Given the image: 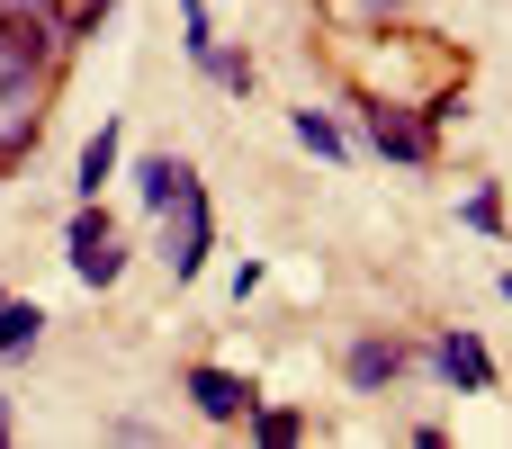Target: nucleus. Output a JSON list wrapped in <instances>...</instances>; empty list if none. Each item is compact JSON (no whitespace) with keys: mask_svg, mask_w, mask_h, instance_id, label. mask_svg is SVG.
<instances>
[{"mask_svg":"<svg viewBox=\"0 0 512 449\" xmlns=\"http://www.w3.org/2000/svg\"><path fill=\"white\" fill-rule=\"evenodd\" d=\"M72 54H81V45L54 27L45 0H0V81H27V72H54V81H63Z\"/></svg>","mask_w":512,"mask_h":449,"instance_id":"f257e3e1","label":"nucleus"},{"mask_svg":"<svg viewBox=\"0 0 512 449\" xmlns=\"http://www.w3.org/2000/svg\"><path fill=\"white\" fill-rule=\"evenodd\" d=\"M351 108H360V135H369L387 162H414V171H423V162L441 153V126H432L423 99H351Z\"/></svg>","mask_w":512,"mask_h":449,"instance_id":"f03ea898","label":"nucleus"},{"mask_svg":"<svg viewBox=\"0 0 512 449\" xmlns=\"http://www.w3.org/2000/svg\"><path fill=\"white\" fill-rule=\"evenodd\" d=\"M207 252H216V216H207V189L189 180V189L162 207V261H171V279H198Z\"/></svg>","mask_w":512,"mask_h":449,"instance_id":"7ed1b4c3","label":"nucleus"},{"mask_svg":"<svg viewBox=\"0 0 512 449\" xmlns=\"http://www.w3.org/2000/svg\"><path fill=\"white\" fill-rule=\"evenodd\" d=\"M45 108H54V72H27V81H0V171H18L45 135Z\"/></svg>","mask_w":512,"mask_h":449,"instance_id":"20e7f679","label":"nucleus"},{"mask_svg":"<svg viewBox=\"0 0 512 449\" xmlns=\"http://www.w3.org/2000/svg\"><path fill=\"white\" fill-rule=\"evenodd\" d=\"M117 270H126L117 216H108L99 198H81V216H72V279H81V288H117Z\"/></svg>","mask_w":512,"mask_h":449,"instance_id":"39448f33","label":"nucleus"},{"mask_svg":"<svg viewBox=\"0 0 512 449\" xmlns=\"http://www.w3.org/2000/svg\"><path fill=\"white\" fill-rule=\"evenodd\" d=\"M432 369H441V378H450L459 396H495V351H486V342H477L468 324H450V333L432 342Z\"/></svg>","mask_w":512,"mask_h":449,"instance_id":"423d86ee","label":"nucleus"},{"mask_svg":"<svg viewBox=\"0 0 512 449\" xmlns=\"http://www.w3.org/2000/svg\"><path fill=\"white\" fill-rule=\"evenodd\" d=\"M405 369H414V351H405V342H387V333H369V342H351V351H342V378H351L360 396H387Z\"/></svg>","mask_w":512,"mask_h":449,"instance_id":"0eeeda50","label":"nucleus"},{"mask_svg":"<svg viewBox=\"0 0 512 449\" xmlns=\"http://www.w3.org/2000/svg\"><path fill=\"white\" fill-rule=\"evenodd\" d=\"M189 405H198V414H207L216 432H234V423H243V414H252L261 396H252V387H243L234 369H207V360H198V369H189Z\"/></svg>","mask_w":512,"mask_h":449,"instance_id":"6e6552de","label":"nucleus"},{"mask_svg":"<svg viewBox=\"0 0 512 449\" xmlns=\"http://www.w3.org/2000/svg\"><path fill=\"white\" fill-rule=\"evenodd\" d=\"M117 144H126V135H117V117H108V126L81 144V162H72V189H81V198H99V189L117 180Z\"/></svg>","mask_w":512,"mask_h":449,"instance_id":"1a4fd4ad","label":"nucleus"},{"mask_svg":"<svg viewBox=\"0 0 512 449\" xmlns=\"http://www.w3.org/2000/svg\"><path fill=\"white\" fill-rule=\"evenodd\" d=\"M189 180H198V171H189L180 153H153V162L135 171V189H144V207H153V216H162V207H171V198H180Z\"/></svg>","mask_w":512,"mask_h":449,"instance_id":"9d476101","label":"nucleus"},{"mask_svg":"<svg viewBox=\"0 0 512 449\" xmlns=\"http://www.w3.org/2000/svg\"><path fill=\"white\" fill-rule=\"evenodd\" d=\"M297 144L324 153V162H351V135L333 126V108H297Z\"/></svg>","mask_w":512,"mask_h":449,"instance_id":"9b49d317","label":"nucleus"},{"mask_svg":"<svg viewBox=\"0 0 512 449\" xmlns=\"http://www.w3.org/2000/svg\"><path fill=\"white\" fill-rule=\"evenodd\" d=\"M36 333H45V315H36V306H18V297H0V360L36 351Z\"/></svg>","mask_w":512,"mask_h":449,"instance_id":"f8f14e48","label":"nucleus"},{"mask_svg":"<svg viewBox=\"0 0 512 449\" xmlns=\"http://www.w3.org/2000/svg\"><path fill=\"white\" fill-rule=\"evenodd\" d=\"M243 432H252V441H306V414H288V405H252Z\"/></svg>","mask_w":512,"mask_h":449,"instance_id":"ddd939ff","label":"nucleus"},{"mask_svg":"<svg viewBox=\"0 0 512 449\" xmlns=\"http://www.w3.org/2000/svg\"><path fill=\"white\" fill-rule=\"evenodd\" d=\"M180 45H189V63L216 54V18H207V0H180Z\"/></svg>","mask_w":512,"mask_h":449,"instance_id":"4468645a","label":"nucleus"},{"mask_svg":"<svg viewBox=\"0 0 512 449\" xmlns=\"http://www.w3.org/2000/svg\"><path fill=\"white\" fill-rule=\"evenodd\" d=\"M45 9H54V27H63L72 45H81V36H90V27H99V18H108L117 0H45Z\"/></svg>","mask_w":512,"mask_h":449,"instance_id":"2eb2a0df","label":"nucleus"},{"mask_svg":"<svg viewBox=\"0 0 512 449\" xmlns=\"http://www.w3.org/2000/svg\"><path fill=\"white\" fill-rule=\"evenodd\" d=\"M198 72H207V81H216V90H234V99H243V90H252V54H225V45H216V54H207V63H198Z\"/></svg>","mask_w":512,"mask_h":449,"instance_id":"dca6fc26","label":"nucleus"},{"mask_svg":"<svg viewBox=\"0 0 512 449\" xmlns=\"http://www.w3.org/2000/svg\"><path fill=\"white\" fill-rule=\"evenodd\" d=\"M459 216H468L477 234H504V198H495V189H468V207H459Z\"/></svg>","mask_w":512,"mask_h":449,"instance_id":"f3484780","label":"nucleus"},{"mask_svg":"<svg viewBox=\"0 0 512 449\" xmlns=\"http://www.w3.org/2000/svg\"><path fill=\"white\" fill-rule=\"evenodd\" d=\"M0 441H9V405H0Z\"/></svg>","mask_w":512,"mask_h":449,"instance_id":"a211bd4d","label":"nucleus"},{"mask_svg":"<svg viewBox=\"0 0 512 449\" xmlns=\"http://www.w3.org/2000/svg\"><path fill=\"white\" fill-rule=\"evenodd\" d=\"M504 297H512V270H504Z\"/></svg>","mask_w":512,"mask_h":449,"instance_id":"6ab92c4d","label":"nucleus"},{"mask_svg":"<svg viewBox=\"0 0 512 449\" xmlns=\"http://www.w3.org/2000/svg\"><path fill=\"white\" fill-rule=\"evenodd\" d=\"M0 297H9V288H0Z\"/></svg>","mask_w":512,"mask_h":449,"instance_id":"aec40b11","label":"nucleus"}]
</instances>
